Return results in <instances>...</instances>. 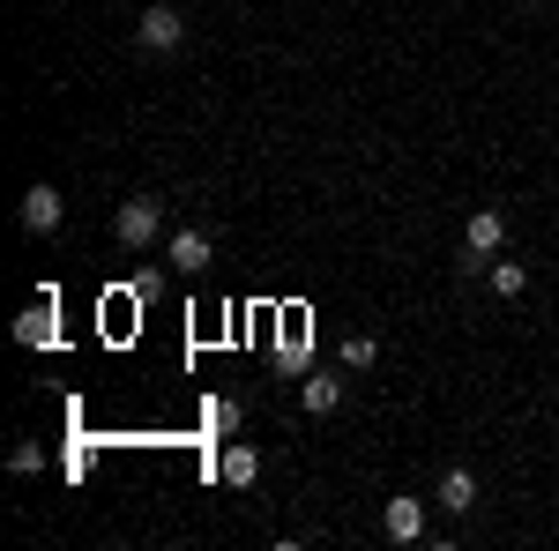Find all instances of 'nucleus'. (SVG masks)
Returning <instances> with one entry per match:
<instances>
[{
	"instance_id": "f257e3e1",
	"label": "nucleus",
	"mask_w": 559,
	"mask_h": 551,
	"mask_svg": "<svg viewBox=\"0 0 559 551\" xmlns=\"http://www.w3.org/2000/svg\"><path fill=\"white\" fill-rule=\"evenodd\" d=\"M112 231H120V247H128V254L157 247V231H165V202H157V194H134V202H120Z\"/></svg>"
},
{
	"instance_id": "f03ea898",
	"label": "nucleus",
	"mask_w": 559,
	"mask_h": 551,
	"mask_svg": "<svg viewBox=\"0 0 559 551\" xmlns=\"http://www.w3.org/2000/svg\"><path fill=\"white\" fill-rule=\"evenodd\" d=\"M179 38H187V15H179V8H165V0L142 8V23H134V45H142V52H173Z\"/></svg>"
},
{
	"instance_id": "7ed1b4c3",
	"label": "nucleus",
	"mask_w": 559,
	"mask_h": 551,
	"mask_svg": "<svg viewBox=\"0 0 559 551\" xmlns=\"http://www.w3.org/2000/svg\"><path fill=\"white\" fill-rule=\"evenodd\" d=\"M500 247H508V216H500V209H471V224H463V254L492 261Z\"/></svg>"
},
{
	"instance_id": "20e7f679",
	"label": "nucleus",
	"mask_w": 559,
	"mask_h": 551,
	"mask_svg": "<svg viewBox=\"0 0 559 551\" xmlns=\"http://www.w3.org/2000/svg\"><path fill=\"white\" fill-rule=\"evenodd\" d=\"M60 216H68L60 187H45V179H38V187L23 194V231H38V239H45V231H60Z\"/></svg>"
},
{
	"instance_id": "39448f33",
	"label": "nucleus",
	"mask_w": 559,
	"mask_h": 551,
	"mask_svg": "<svg viewBox=\"0 0 559 551\" xmlns=\"http://www.w3.org/2000/svg\"><path fill=\"white\" fill-rule=\"evenodd\" d=\"M216 477H224L231 492H247V484L261 477V455L247 447V440H224V447H216Z\"/></svg>"
},
{
	"instance_id": "423d86ee",
	"label": "nucleus",
	"mask_w": 559,
	"mask_h": 551,
	"mask_svg": "<svg viewBox=\"0 0 559 551\" xmlns=\"http://www.w3.org/2000/svg\"><path fill=\"white\" fill-rule=\"evenodd\" d=\"M210 254H216V247H210V231H202V224H194V231H179L173 247H165V261H173L179 276H202V268H210Z\"/></svg>"
},
{
	"instance_id": "0eeeda50",
	"label": "nucleus",
	"mask_w": 559,
	"mask_h": 551,
	"mask_svg": "<svg viewBox=\"0 0 559 551\" xmlns=\"http://www.w3.org/2000/svg\"><path fill=\"white\" fill-rule=\"evenodd\" d=\"M381 529L395 537V544H418V537H426V500H388Z\"/></svg>"
},
{
	"instance_id": "6e6552de",
	"label": "nucleus",
	"mask_w": 559,
	"mask_h": 551,
	"mask_svg": "<svg viewBox=\"0 0 559 551\" xmlns=\"http://www.w3.org/2000/svg\"><path fill=\"white\" fill-rule=\"evenodd\" d=\"M15 343H31V350H52V343H60V328H52V298H38V306L15 321Z\"/></svg>"
},
{
	"instance_id": "1a4fd4ad",
	"label": "nucleus",
	"mask_w": 559,
	"mask_h": 551,
	"mask_svg": "<svg viewBox=\"0 0 559 551\" xmlns=\"http://www.w3.org/2000/svg\"><path fill=\"white\" fill-rule=\"evenodd\" d=\"M432 500H440L448 514H471L477 507V477L471 469H440V492H432Z\"/></svg>"
},
{
	"instance_id": "9d476101",
	"label": "nucleus",
	"mask_w": 559,
	"mask_h": 551,
	"mask_svg": "<svg viewBox=\"0 0 559 551\" xmlns=\"http://www.w3.org/2000/svg\"><path fill=\"white\" fill-rule=\"evenodd\" d=\"M306 410H313V418H329V410H336V403H344V373H306Z\"/></svg>"
},
{
	"instance_id": "9b49d317",
	"label": "nucleus",
	"mask_w": 559,
	"mask_h": 551,
	"mask_svg": "<svg viewBox=\"0 0 559 551\" xmlns=\"http://www.w3.org/2000/svg\"><path fill=\"white\" fill-rule=\"evenodd\" d=\"M485 276H492V291H500V298H522V291H530V268H522V261H492Z\"/></svg>"
},
{
	"instance_id": "f8f14e48",
	"label": "nucleus",
	"mask_w": 559,
	"mask_h": 551,
	"mask_svg": "<svg viewBox=\"0 0 559 551\" xmlns=\"http://www.w3.org/2000/svg\"><path fill=\"white\" fill-rule=\"evenodd\" d=\"M373 358H381V343H373V336H344V366H350V373H366Z\"/></svg>"
},
{
	"instance_id": "ddd939ff",
	"label": "nucleus",
	"mask_w": 559,
	"mask_h": 551,
	"mask_svg": "<svg viewBox=\"0 0 559 551\" xmlns=\"http://www.w3.org/2000/svg\"><path fill=\"white\" fill-rule=\"evenodd\" d=\"M8 469H15V477H38V469H45V447H38V440H23V447H8Z\"/></svg>"
}]
</instances>
